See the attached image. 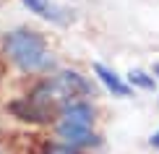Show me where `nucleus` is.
<instances>
[{
	"mask_svg": "<svg viewBox=\"0 0 159 154\" xmlns=\"http://www.w3.org/2000/svg\"><path fill=\"white\" fill-rule=\"evenodd\" d=\"M5 47H8V55L24 71H44L52 65V55L47 52L44 39L34 31H26V29L13 31L5 39Z\"/></svg>",
	"mask_w": 159,
	"mask_h": 154,
	"instance_id": "nucleus-1",
	"label": "nucleus"
},
{
	"mask_svg": "<svg viewBox=\"0 0 159 154\" xmlns=\"http://www.w3.org/2000/svg\"><path fill=\"white\" fill-rule=\"evenodd\" d=\"M78 94H89V84H86L78 73L65 71L60 76H55L52 81H44L34 91L31 102L47 115V107H52V105H70V102H76Z\"/></svg>",
	"mask_w": 159,
	"mask_h": 154,
	"instance_id": "nucleus-2",
	"label": "nucleus"
},
{
	"mask_svg": "<svg viewBox=\"0 0 159 154\" xmlns=\"http://www.w3.org/2000/svg\"><path fill=\"white\" fill-rule=\"evenodd\" d=\"M91 123H94V110L86 102H70L65 105L63 118L57 123V133L60 138H65L68 146H86L91 141H97V136L91 133Z\"/></svg>",
	"mask_w": 159,
	"mask_h": 154,
	"instance_id": "nucleus-3",
	"label": "nucleus"
},
{
	"mask_svg": "<svg viewBox=\"0 0 159 154\" xmlns=\"http://www.w3.org/2000/svg\"><path fill=\"white\" fill-rule=\"evenodd\" d=\"M94 73L99 76V81L107 86L115 97H130V84H125L117 73H112L110 68H104L102 63H94Z\"/></svg>",
	"mask_w": 159,
	"mask_h": 154,
	"instance_id": "nucleus-4",
	"label": "nucleus"
},
{
	"mask_svg": "<svg viewBox=\"0 0 159 154\" xmlns=\"http://www.w3.org/2000/svg\"><path fill=\"white\" fill-rule=\"evenodd\" d=\"M26 5H29L34 13H39V16H44V18H55V11L50 8V0H24Z\"/></svg>",
	"mask_w": 159,
	"mask_h": 154,
	"instance_id": "nucleus-5",
	"label": "nucleus"
},
{
	"mask_svg": "<svg viewBox=\"0 0 159 154\" xmlns=\"http://www.w3.org/2000/svg\"><path fill=\"white\" fill-rule=\"evenodd\" d=\"M128 81L133 86H141V89H154V78L146 76L143 71H130L128 73Z\"/></svg>",
	"mask_w": 159,
	"mask_h": 154,
	"instance_id": "nucleus-6",
	"label": "nucleus"
},
{
	"mask_svg": "<svg viewBox=\"0 0 159 154\" xmlns=\"http://www.w3.org/2000/svg\"><path fill=\"white\" fill-rule=\"evenodd\" d=\"M149 144H151V146H154V149H159V131H157V133H154V136H151V138H149Z\"/></svg>",
	"mask_w": 159,
	"mask_h": 154,
	"instance_id": "nucleus-7",
	"label": "nucleus"
},
{
	"mask_svg": "<svg viewBox=\"0 0 159 154\" xmlns=\"http://www.w3.org/2000/svg\"><path fill=\"white\" fill-rule=\"evenodd\" d=\"M52 154H68V152H65V149H57V152H52Z\"/></svg>",
	"mask_w": 159,
	"mask_h": 154,
	"instance_id": "nucleus-8",
	"label": "nucleus"
},
{
	"mask_svg": "<svg viewBox=\"0 0 159 154\" xmlns=\"http://www.w3.org/2000/svg\"><path fill=\"white\" fill-rule=\"evenodd\" d=\"M154 73H157V76H159V63H157V65H154Z\"/></svg>",
	"mask_w": 159,
	"mask_h": 154,
	"instance_id": "nucleus-9",
	"label": "nucleus"
}]
</instances>
